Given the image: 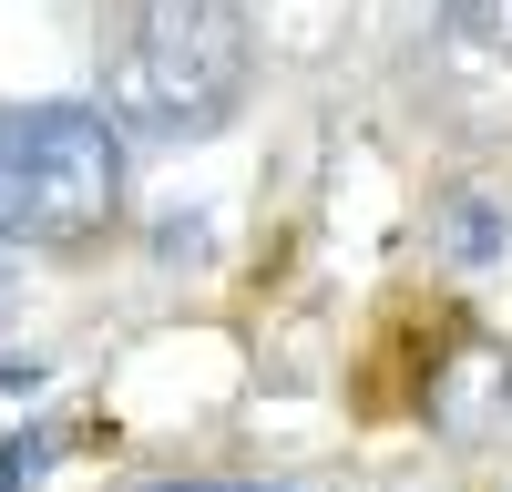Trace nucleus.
<instances>
[{
    "label": "nucleus",
    "mask_w": 512,
    "mask_h": 492,
    "mask_svg": "<svg viewBox=\"0 0 512 492\" xmlns=\"http://www.w3.org/2000/svg\"><path fill=\"white\" fill-rule=\"evenodd\" d=\"M256 41L236 0H134L103 52V113L144 144H205L246 103Z\"/></svg>",
    "instance_id": "nucleus-1"
},
{
    "label": "nucleus",
    "mask_w": 512,
    "mask_h": 492,
    "mask_svg": "<svg viewBox=\"0 0 512 492\" xmlns=\"http://www.w3.org/2000/svg\"><path fill=\"white\" fill-rule=\"evenodd\" d=\"M123 216V134L103 103L0 113V246H93Z\"/></svg>",
    "instance_id": "nucleus-2"
},
{
    "label": "nucleus",
    "mask_w": 512,
    "mask_h": 492,
    "mask_svg": "<svg viewBox=\"0 0 512 492\" xmlns=\"http://www.w3.org/2000/svg\"><path fill=\"white\" fill-rule=\"evenodd\" d=\"M154 492H267V482H154Z\"/></svg>",
    "instance_id": "nucleus-3"
}]
</instances>
